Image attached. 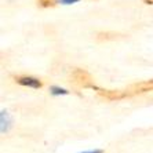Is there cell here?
Listing matches in <instances>:
<instances>
[{
  "mask_svg": "<svg viewBox=\"0 0 153 153\" xmlns=\"http://www.w3.org/2000/svg\"><path fill=\"white\" fill-rule=\"evenodd\" d=\"M14 82L19 85L24 87H29V88L39 90L43 87V82L37 77H32V76H14Z\"/></svg>",
  "mask_w": 153,
  "mask_h": 153,
  "instance_id": "3957f363",
  "label": "cell"
},
{
  "mask_svg": "<svg viewBox=\"0 0 153 153\" xmlns=\"http://www.w3.org/2000/svg\"><path fill=\"white\" fill-rule=\"evenodd\" d=\"M37 1V6L42 8H51L57 6L58 0H36Z\"/></svg>",
  "mask_w": 153,
  "mask_h": 153,
  "instance_id": "5b68a950",
  "label": "cell"
},
{
  "mask_svg": "<svg viewBox=\"0 0 153 153\" xmlns=\"http://www.w3.org/2000/svg\"><path fill=\"white\" fill-rule=\"evenodd\" d=\"M145 4H153V0H142Z\"/></svg>",
  "mask_w": 153,
  "mask_h": 153,
  "instance_id": "9c48e42d",
  "label": "cell"
},
{
  "mask_svg": "<svg viewBox=\"0 0 153 153\" xmlns=\"http://www.w3.org/2000/svg\"><path fill=\"white\" fill-rule=\"evenodd\" d=\"M71 77L73 80V83L77 87H82V88H91L94 85L93 77H91V75L85 69H80V68L73 69Z\"/></svg>",
  "mask_w": 153,
  "mask_h": 153,
  "instance_id": "6da1fadb",
  "label": "cell"
},
{
  "mask_svg": "<svg viewBox=\"0 0 153 153\" xmlns=\"http://www.w3.org/2000/svg\"><path fill=\"white\" fill-rule=\"evenodd\" d=\"M91 88L95 90L98 95L108 101H120V100H124V98L131 95V93H130L128 90H126V91H123V90H105V88L97 87L95 84H94Z\"/></svg>",
  "mask_w": 153,
  "mask_h": 153,
  "instance_id": "7a4b0ae2",
  "label": "cell"
},
{
  "mask_svg": "<svg viewBox=\"0 0 153 153\" xmlns=\"http://www.w3.org/2000/svg\"><path fill=\"white\" fill-rule=\"evenodd\" d=\"M51 94H54V95H59V94L66 95V94H69V91L68 90H64V88H58V87H53V88H51Z\"/></svg>",
  "mask_w": 153,
  "mask_h": 153,
  "instance_id": "52a82bcc",
  "label": "cell"
},
{
  "mask_svg": "<svg viewBox=\"0 0 153 153\" xmlns=\"http://www.w3.org/2000/svg\"><path fill=\"white\" fill-rule=\"evenodd\" d=\"M117 33H112V32H101L97 35V39L98 40H114L117 37Z\"/></svg>",
  "mask_w": 153,
  "mask_h": 153,
  "instance_id": "8992f818",
  "label": "cell"
},
{
  "mask_svg": "<svg viewBox=\"0 0 153 153\" xmlns=\"http://www.w3.org/2000/svg\"><path fill=\"white\" fill-rule=\"evenodd\" d=\"M83 153H103V150H90V152H83Z\"/></svg>",
  "mask_w": 153,
  "mask_h": 153,
  "instance_id": "ba28073f",
  "label": "cell"
},
{
  "mask_svg": "<svg viewBox=\"0 0 153 153\" xmlns=\"http://www.w3.org/2000/svg\"><path fill=\"white\" fill-rule=\"evenodd\" d=\"M128 91L131 93V95H137V94H143V93L153 91V79L152 80H146V82H141V83H137V84L131 85Z\"/></svg>",
  "mask_w": 153,
  "mask_h": 153,
  "instance_id": "277c9868",
  "label": "cell"
}]
</instances>
